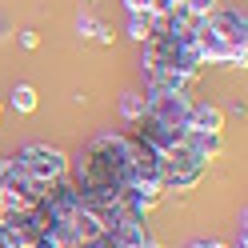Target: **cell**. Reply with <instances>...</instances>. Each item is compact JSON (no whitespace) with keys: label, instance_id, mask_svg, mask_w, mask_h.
Instances as JSON below:
<instances>
[{"label":"cell","instance_id":"cell-12","mask_svg":"<svg viewBox=\"0 0 248 248\" xmlns=\"http://www.w3.org/2000/svg\"><path fill=\"white\" fill-rule=\"evenodd\" d=\"M124 4H128V12H144V8H148V0H124Z\"/></svg>","mask_w":248,"mask_h":248},{"label":"cell","instance_id":"cell-9","mask_svg":"<svg viewBox=\"0 0 248 248\" xmlns=\"http://www.w3.org/2000/svg\"><path fill=\"white\" fill-rule=\"evenodd\" d=\"M92 40H100V44H112V28L96 20V28H92Z\"/></svg>","mask_w":248,"mask_h":248},{"label":"cell","instance_id":"cell-6","mask_svg":"<svg viewBox=\"0 0 248 248\" xmlns=\"http://www.w3.org/2000/svg\"><path fill=\"white\" fill-rule=\"evenodd\" d=\"M12 108H16V112H36V88L32 84H16L12 88Z\"/></svg>","mask_w":248,"mask_h":248},{"label":"cell","instance_id":"cell-2","mask_svg":"<svg viewBox=\"0 0 248 248\" xmlns=\"http://www.w3.org/2000/svg\"><path fill=\"white\" fill-rule=\"evenodd\" d=\"M192 104L196 100L188 92H148L144 96V116H152L156 124H168V128H184Z\"/></svg>","mask_w":248,"mask_h":248},{"label":"cell","instance_id":"cell-4","mask_svg":"<svg viewBox=\"0 0 248 248\" xmlns=\"http://www.w3.org/2000/svg\"><path fill=\"white\" fill-rule=\"evenodd\" d=\"M184 128H192V132H224V108L220 104H208V100L192 104Z\"/></svg>","mask_w":248,"mask_h":248},{"label":"cell","instance_id":"cell-8","mask_svg":"<svg viewBox=\"0 0 248 248\" xmlns=\"http://www.w3.org/2000/svg\"><path fill=\"white\" fill-rule=\"evenodd\" d=\"M180 8L188 12V16H196V20H208L220 4H216V0H180Z\"/></svg>","mask_w":248,"mask_h":248},{"label":"cell","instance_id":"cell-5","mask_svg":"<svg viewBox=\"0 0 248 248\" xmlns=\"http://www.w3.org/2000/svg\"><path fill=\"white\" fill-rule=\"evenodd\" d=\"M152 28H156V16H148V12H132V20H128V36L132 40H148L152 36Z\"/></svg>","mask_w":248,"mask_h":248},{"label":"cell","instance_id":"cell-7","mask_svg":"<svg viewBox=\"0 0 248 248\" xmlns=\"http://www.w3.org/2000/svg\"><path fill=\"white\" fill-rule=\"evenodd\" d=\"M120 116L128 120V124H136L144 116V96H136V92H124V100H120Z\"/></svg>","mask_w":248,"mask_h":248},{"label":"cell","instance_id":"cell-13","mask_svg":"<svg viewBox=\"0 0 248 248\" xmlns=\"http://www.w3.org/2000/svg\"><path fill=\"white\" fill-rule=\"evenodd\" d=\"M0 248H4V240H0Z\"/></svg>","mask_w":248,"mask_h":248},{"label":"cell","instance_id":"cell-11","mask_svg":"<svg viewBox=\"0 0 248 248\" xmlns=\"http://www.w3.org/2000/svg\"><path fill=\"white\" fill-rule=\"evenodd\" d=\"M92 28H96L92 16H80V20H76V32H80V36H92Z\"/></svg>","mask_w":248,"mask_h":248},{"label":"cell","instance_id":"cell-10","mask_svg":"<svg viewBox=\"0 0 248 248\" xmlns=\"http://www.w3.org/2000/svg\"><path fill=\"white\" fill-rule=\"evenodd\" d=\"M36 44H40V36L32 32V28H28V32H20V48H28V52H32Z\"/></svg>","mask_w":248,"mask_h":248},{"label":"cell","instance_id":"cell-1","mask_svg":"<svg viewBox=\"0 0 248 248\" xmlns=\"http://www.w3.org/2000/svg\"><path fill=\"white\" fill-rule=\"evenodd\" d=\"M12 156H16L20 168H24L32 180H40L44 188L68 176V152H60V148H52V144H28V148H20V152H12Z\"/></svg>","mask_w":248,"mask_h":248},{"label":"cell","instance_id":"cell-3","mask_svg":"<svg viewBox=\"0 0 248 248\" xmlns=\"http://www.w3.org/2000/svg\"><path fill=\"white\" fill-rule=\"evenodd\" d=\"M204 24H208V28H212V32L220 36V40H224L236 56H244V60H248V20H244V12H232V8H228V12H220V8H216Z\"/></svg>","mask_w":248,"mask_h":248}]
</instances>
